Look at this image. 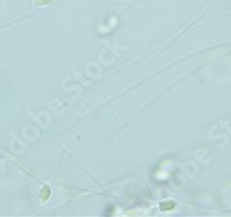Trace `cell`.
<instances>
[{"mask_svg":"<svg viewBox=\"0 0 231 217\" xmlns=\"http://www.w3.org/2000/svg\"><path fill=\"white\" fill-rule=\"evenodd\" d=\"M176 203L173 201H164L160 204V208L162 211H169V210H172L175 208Z\"/></svg>","mask_w":231,"mask_h":217,"instance_id":"6da1fadb","label":"cell"},{"mask_svg":"<svg viewBox=\"0 0 231 217\" xmlns=\"http://www.w3.org/2000/svg\"><path fill=\"white\" fill-rule=\"evenodd\" d=\"M50 194H51V189H50L48 185H45L42 188V191H41V199H42V201H46L49 199Z\"/></svg>","mask_w":231,"mask_h":217,"instance_id":"7a4b0ae2","label":"cell"},{"mask_svg":"<svg viewBox=\"0 0 231 217\" xmlns=\"http://www.w3.org/2000/svg\"><path fill=\"white\" fill-rule=\"evenodd\" d=\"M51 1L52 0H36V4H38V5H48Z\"/></svg>","mask_w":231,"mask_h":217,"instance_id":"3957f363","label":"cell"}]
</instances>
